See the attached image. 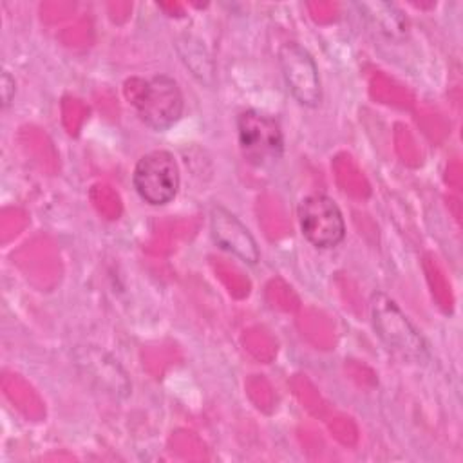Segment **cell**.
<instances>
[{
    "label": "cell",
    "instance_id": "8992f818",
    "mask_svg": "<svg viewBox=\"0 0 463 463\" xmlns=\"http://www.w3.org/2000/svg\"><path fill=\"white\" fill-rule=\"evenodd\" d=\"M279 61L293 98L306 107H317L320 101V80L311 54L302 45L288 42L279 51Z\"/></svg>",
    "mask_w": 463,
    "mask_h": 463
},
{
    "label": "cell",
    "instance_id": "7a4b0ae2",
    "mask_svg": "<svg viewBox=\"0 0 463 463\" xmlns=\"http://www.w3.org/2000/svg\"><path fill=\"white\" fill-rule=\"evenodd\" d=\"M373 322L378 336L398 353L402 358L411 362H425L429 356L423 336L412 327L400 307L387 298L383 293L373 295Z\"/></svg>",
    "mask_w": 463,
    "mask_h": 463
},
{
    "label": "cell",
    "instance_id": "3957f363",
    "mask_svg": "<svg viewBox=\"0 0 463 463\" xmlns=\"http://www.w3.org/2000/svg\"><path fill=\"white\" fill-rule=\"evenodd\" d=\"M134 188L139 197L154 206L170 203L179 188V168L175 157L166 150L145 154L134 168Z\"/></svg>",
    "mask_w": 463,
    "mask_h": 463
},
{
    "label": "cell",
    "instance_id": "9c48e42d",
    "mask_svg": "<svg viewBox=\"0 0 463 463\" xmlns=\"http://www.w3.org/2000/svg\"><path fill=\"white\" fill-rule=\"evenodd\" d=\"M14 98V80L9 72H2V107H9V103Z\"/></svg>",
    "mask_w": 463,
    "mask_h": 463
},
{
    "label": "cell",
    "instance_id": "277c9868",
    "mask_svg": "<svg viewBox=\"0 0 463 463\" xmlns=\"http://www.w3.org/2000/svg\"><path fill=\"white\" fill-rule=\"evenodd\" d=\"M298 221L306 239L322 250L336 246L345 235L340 208L331 197L322 194H313L300 201Z\"/></svg>",
    "mask_w": 463,
    "mask_h": 463
},
{
    "label": "cell",
    "instance_id": "ba28073f",
    "mask_svg": "<svg viewBox=\"0 0 463 463\" xmlns=\"http://www.w3.org/2000/svg\"><path fill=\"white\" fill-rule=\"evenodd\" d=\"M186 40V52H183V51H179L181 52V56H183V60H184V63L190 67V71L201 80V81H212V76H213V67H208V65H204V61L206 63H212V60L208 58V54H204V49H203V45L199 43V42H195V43H192V38H184Z\"/></svg>",
    "mask_w": 463,
    "mask_h": 463
},
{
    "label": "cell",
    "instance_id": "5b68a950",
    "mask_svg": "<svg viewBox=\"0 0 463 463\" xmlns=\"http://www.w3.org/2000/svg\"><path fill=\"white\" fill-rule=\"evenodd\" d=\"M239 143L248 163L262 166L277 161L284 148V139L279 123L255 110H246L237 119Z\"/></svg>",
    "mask_w": 463,
    "mask_h": 463
},
{
    "label": "cell",
    "instance_id": "6da1fadb",
    "mask_svg": "<svg viewBox=\"0 0 463 463\" xmlns=\"http://www.w3.org/2000/svg\"><path fill=\"white\" fill-rule=\"evenodd\" d=\"M125 98L136 107L137 116L154 130L170 128L183 112V94L168 76L150 80L132 78L125 81Z\"/></svg>",
    "mask_w": 463,
    "mask_h": 463
},
{
    "label": "cell",
    "instance_id": "52a82bcc",
    "mask_svg": "<svg viewBox=\"0 0 463 463\" xmlns=\"http://www.w3.org/2000/svg\"><path fill=\"white\" fill-rule=\"evenodd\" d=\"M212 235L215 242L222 248L246 260L248 264H255L259 260V248L248 228L226 208L215 206L212 210Z\"/></svg>",
    "mask_w": 463,
    "mask_h": 463
}]
</instances>
